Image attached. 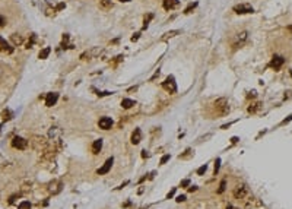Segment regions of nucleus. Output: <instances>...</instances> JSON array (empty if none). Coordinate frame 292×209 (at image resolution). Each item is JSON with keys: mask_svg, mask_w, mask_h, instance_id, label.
Here are the masks:
<instances>
[{"mask_svg": "<svg viewBox=\"0 0 292 209\" xmlns=\"http://www.w3.org/2000/svg\"><path fill=\"white\" fill-rule=\"evenodd\" d=\"M31 145H32V148L35 149L37 152H44V151L48 148V141H47V138H44V136L35 135L31 138Z\"/></svg>", "mask_w": 292, "mask_h": 209, "instance_id": "f257e3e1", "label": "nucleus"}, {"mask_svg": "<svg viewBox=\"0 0 292 209\" xmlns=\"http://www.w3.org/2000/svg\"><path fill=\"white\" fill-rule=\"evenodd\" d=\"M215 111L218 116H226L229 113V104L226 98H219L215 101Z\"/></svg>", "mask_w": 292, "mask_h": 209, "instance_id": "f03ea898", "label": "nucleus"}, {"mask_svg": "<svg viewBox=\"0 0 292 209\" xmlns=\"http://www.w3.org/2000/svg\"><path fill=\"white\" fill-rule=\"evenodd\" d=\"M248 195H250V192H248V187H247L246 184H238V186L235 187V190H234V196H235V199H238V200H246L247 197H248Z\"/></svg>", "mask_w": 292, "mask_h": 209, "instance_id": "7ed1b4c3", "label": "nucleus"}, {"mask_svg": "<svg viewBox=\"0 0 292 209\" xmlns=\"http://www.w3.org/2000/svg\"><path fill=\"white\" fill-rule=\"evenodd\" d=\"M162 88L165 89L166 92H170V94H175L177 92V83H175L174 76H168L165 81L162 82Z\"/></svg>", "mask_w": 292, "mask_h": 209, "instance_id": "20e7f679", "label": "nucleus"}, {"mask_svg": "<svg viewBox=\"0 0 292 209\" xmlns=\"http://www.w3.org/2000/svg\"><path fill=\"white\" fill-rule=\"evenodd\" d=\"M102 51H104V50L101 47H93V48H91V50H88V51L80 54V60H91L93 57H98Z\"/></svg>", "mask_w": 292, "mask_h": 209, "instance_id": "39448f33", "label": "nucleus"}, {"mask_svg": "<svg viewBox=\"0 0 292 209\" xmlns=\"http://www.w3.org/2000/svg\"><path fill=\"white\" fill-rule=\"evenodd\" d=\"M48 138L51 142H59L61 141V129L59 126H51L48 130Z\"/></svg>", "mask_w": 292, "mask_h": 209, "instance_id": "423d86ee", "label": "nucleus"}, {"mask_svg": "<svg viewBox=\"0 0 292 209\" xmlns=\"http://www.w3.org/2000/svg\"><path fill=\"white\" fill-rule=\"evenodd\" d=\"M234 12L238 15H244V13H253L254 12V9H253L251 5H248V3H241V5H237V6H234Z\"/></svg>", "mask_w": 292, "mask_h": 209, "instance_id": "0eeeda50", "label": "nucleus"}, {"mask_svg": "<svg viewBox=\"0 0 292 209\" xmlns=\"http://www.w3.org/2000/svg\"><path fill=\"white\" fill-rule=\"evenodd\" d=\"M12 146H13L15 149L24 151V149H27V146H28V141L24 139V138H20V136H15L13 139H12Z\"/></svg>", "mask_w": 292, "mask_h": 209, "instance_id": "6e6552de", "label": "nucleus"}, {"mask_svg": "<svg viewBox=\"0 0 292 209\" xmlns=\"http://www.w3.org/2000/svg\"><path fill=\"white\" fill-rule=\"evenodd\" d=\"M113 162H114V158H113V156H111V158H108V160L104 162V165H102L101 168L97 170V174H100V175L107 174V173L111 170V167H113Z\"/></svg>", "mask_w": 292, "mask_h": 209, "instance_id": "1a4fd4ad", "label": "nucleus"}, {"mask_svg": "<svg viewBox=\"0 0 292 209\" xmlns=\"http://www.w3.org/2000/svg\"><path fill=\"white\" fill-rule=\"evenodd\" d=\"M61 189H63V183L60 182V180H54V182H51L48 184V190H50V193H53V195L60 193Z\"/></svg>", "mask_w": 292, "mask_h": 209, "instance_id": "9d476101", "label": "nucleus"}, {"mask_svg": "<svg viewBox=\"0 0 292 209\" xmlns=\"http://www.w3.org/2000/svg\"><path fill=\"white\" fill-rule=\"evenodd\" d=\"M98 126H100V129H102V130H110L111 126H113V120H111L110 117H101L100 122H98Z\"/></svg>", "mask_w": 292, "mask_h": 209, "instance_id": "9b49d317", "label": "nucleus"}, {"mask_svg": "<svg viewBox=\"0 0 292 209\" xmlns=\"http://www.w3.org/2000/svg\"><path fill=\"white\" fill-rule=\"evenodd\" d=\"M57 100H59V94L57 92H50L46 97V105L47 107H53V105H56Z\"/></svg>", "mask_w": 292, "mask_h": 209, "instance_id": "f8f14e48", "label": "nucleus"}, {"mask_svg": "<svg viewBox=\"0 0 292 209\" xmlns=\"http://www.w3.org/2000/svg\"><path fill=\"white\" fill-rule=\"evenodd\" d=\"M285 63V59L283 57H280V56H273V59H272V61H270V68H273L275 70H278V69H280V66Z\"/></svg>", "mask_w": 292, "mask_h": 209, "instance_id": "ddd939ff", "label": "nucleus"}, {"mask_svg": "<svg viewBox=\"0 0 292 209\" xmlns=\"http://www.w3.org/2000/svg\"><path fill=\"white\" fill-rule=\"evenodd\" d=\"M0 51H3V53H13V47H10V44L7 42L6 40H3L2 37H0Z\"/></svg>", "mask_w": 292, "mask_h": 209, "instance_id": "4468645a", "label": "nucleus"}, {"mask_svg": "<svg viewBox=\"0 0 292 209\" xmlns=\"http://www.w3.org/2000/svg\"><path fill=\"white\" fill-rule=\"evenodd\" d=\"M180 5V0H164L162 2V6L165 10H173Z\"/></svg>", "mask_w": 292, "mask_h": 209, "instance_id": "2eb2a0df", "label": "nucleus"}, {"mask_svg": "<svg viewBox=\"0 0 292 209\" xmlns=\"http://www.w3.org/2000/svg\"><path fill=\"white\" fill-rule=\"evenodd\" d=\"M247 37H248L247 31H243V32H239V34L237 35V42L234 44V47H239V46H243V44L246 42Z\"/></svg>", "mask_w": 292, "mask_h": 209, "instance_id": "dca6fc26", "label": "nucleus"}, {"mask_svg": "<svg viewBox=\"0 0 292 209\" xmlns=\"http://www.w3.org/2000/svg\"><path fill=\"white\" fill-rule=\"evenodd\" d=\"M102 149V139H97V141L92 143V154L93 155H98Z\"/></svg>", "mask_w": 292, "mask_h": 209, "instance_id": "f3484780", "label": "nucleus"}, {"mask_svg": "<svg viewBox=\"0 0 292 209\" xmlns=\"http://www.w3.org/2000/svg\"><path fill=\"white\" fill-rule=\"evenodd\" d=\"M140 141H142V132H140V129H134V132L132 133V143L137 145Z\"/></svg>", "mask_w": 292, "mask_h": 209, "instance_id": "a211bd4d", "label": "nucleus"}, {"mask_svg": "<svg viewBox=\"0 0 292 209\" xmlns=\"http://www.w3.org/2000/svg\"><path fill=\"white\" fill-rule=\"evenodd\" d=\"M181 31L180 29H174V31H168V32H165V34L161 37V41H166V40H170V38H174L175 35H178Z\"/></svg>", "mask_w": 292, "mask_h": 209, "instance_id": "6ab92c4d", "label": "nucleus"}, {"mask_svg": "<svg viewBox=\"0 0 292 209\" xmlns=\"http://www.w3.org/2000/svg\"><path fill=\"white\" fill-rule=\"evenodd\" d=\"M113 7V2L111 0H100V9L102 10H110Z\"/></svg>", "mask_w": 292, "mask_h": 209, "instance_id": "aec40b11", "label": "nucleus"}, {"mask_svg": "<svg viewBox=\"0 0 292 209\" xmlns=\"http://www.w3.org/2000/svg\"><path fill=\"white\" fill-rule=\"evenodd\" d=\"M133 105H136V101H133L130 98H124V100L121 101V107L124 108V110H129V108H132Z\"/></svg>", "mask_w": 292, "mask_h": 209, "instance_id": "412c9836", "label": "nucleus"}, {"mask_svg": "<svg viewBox=\"0 0 292 209\" xmlns=\"http://www.w3.org/2000/svg\"><path fill=\"white\" fill-rule=\"evenodd\" d=\"M10 40H12V42H13V46H20V44L24 42V38H22L19 34H13L12 37H10Z\"/></svg>", "mask_w": 292, "mask_h": 209, "instance_id": "4be33fe9", "label": "nucleus"}, {"mask_svg": "<svg viewBox=\"0 0 292 209\" xmlns=\"http://www.w3.org/2000/svg\"><path fill=\"white\" fill-rule=\"evenodd\" d=\"M50 53H51V48H50V47H46V48H42V50L40 51L38 57H40L41 60H44V59H47V57L50 56Z\"/></svg>", "mask_w": 292, "mask_h": 209, "instance_id": "5701e85b", "label": "nucleus"}, {"mask_svg": "<svg viewBox=\"0 0 292 209\" xmlns=\"http://www.w3.org/2000/svg\"><path fill=\"white\" fill-rule=\"evenodd\" d=\"M260 108H261V102H254V104H251L250 107H248V113H251V114H254V113H257Z\"/></svg>", "mask_w": 292, "mask_h": 209, "instance_id": "b1692460", "label": "nucleus"}, {"mask_svg": "<svg viewBox=\"0 0 292 209\" xmlns=\"http://www.w3.org/2000/svg\"><path fill=\"white\" fill-rule=\"evenodd\" d=\"M12 111L10 110H3V113H2V119H3V122H9L10 119H12Z\"/></svg>", "mask_w": 292, "mask_h": 209, "instance_id": "393cba45", "label": "nucleus"}, {"mask_svg": "<svg viewBox=\"0 0 292 209\" xmlns=\"http://www.w3.org/2000/svg\"><path fill=\"white\" fill-rule=\"evenodd\" d=\"M153 18V15L152 13H148L145 16V19H143V29H146L148 28V25H149V22H151V19Z\"/></svg>", "mask_w": 292, "mask_h": 209, "instance_id": "a878e982", "label": "nucleus"}, {"mask_svg": "<svg viewBox=\"0 0 292 209\" xmlns=\"http://www.w3.org/2000/svg\"><path fill=\"white\" fill-rule=\"evenodd\" d=\"M197 6V2H194V3H190L188 6L186 7V10H184V13L186 15H188V13H192V10H194V7Z\"/></svg>", "mask_w": 292, "mask_h": 209, "instance_id": "bb28decb", "label": "nucleus"}, {"mask_svg": "<svg viewBox=\"0 0 292 209\" xmlns=\"http://www.w3.org/2000/svg\"><path fill=\"white\" fill-rule=\"evenodd\" d=\"M31 203L28 202V200H24V202H20L19 203V206H18V209H31Z\"/></svg>", "mask_w": 292, "mask_h": 209, "instance_id": "cd10ccee", "label": "nucleus"}, {"mask_svg": "<svg viewBox=\"0 0 292 209\" xmlns=\"http://www.w3.org/2000/svg\"><path fill=\"white\" fill-rule=\"evenodd\" d=\"M206 170H207V165H206V164L205 165H202V167L197 170V175H203L206 173Z\"/></svg>", "mask_w": 292, "mask_h": 209, "instance_id": "c85d7f7f", "label": "nucleus"}, {"mask_svg": "<svg viewBox=\"0 0 292 209\" xmlns=\"http://www.w3.org/2000/svg\"><path fill=\"white\" fill-rule=\"evenodd\" d=\"M170 158H171V155H170V154H166V155H164V156H162V158H161V162H159V164H161V165H164L165 162H168V161H170Z\"/></svg>", "mask_w": 292, "mask_h": 209, "instance_id": "c756f323", "label": "nucleus"}, {"mask_svg": "<svg viewBox=\"0 0 292 209\" xmlns=\"http://www.w3.org/2000/svg\"><path fill=\"white\" fill-rule=\"evenodd\" d=\"M225 186H226V182H225V180H222V182H221V186H219V189H218V193H224Z\"/></svg>", "mask_w": 292, "mask_h": 209, "instance_id": "7c9ffc66", "label": "nucleus"}, {"mask_svg": "<svg viewBox=\"0 0 292 209\" xmlns=\"http://www.w3.org/2000/svg\"><path fill=\"white\" fill-rule=\"evenodd\" d=\"M190 155H192V149H187L186 154H184V155H180L178 158H180V160H186V158H188Z\"/></svg>", "mask_w": 292, "mask_h": 209, "instance_id": "2f4dec72", "label": "nucleus"}, {"mask_svg": "<svg viewBox=\"0 0 292 209\" xmlns=\"http://www.w3.org/2000/svg\"><path fill=\"white\" fill-rule=\"evenodd\" d=\"M34 42H35V34L31 35V41H28L27 48H31V47H32V46H34Z\"/></svg>", "mask_w": 292, "mask_h": 209, "instance_id": "473e14b6", "label": "nucleus"}, {"mask_svg": "<svg viewBox=\"0 0 292 209\" xmlns=\"http://www.w3.org/2000/svg\"><path fill=\"white\" fill-rule=\"evenodd\" d=\"M219 167H221V158H216V161H215V174L219 171Z\"/></svg>", "mask_w": 292, "mask_h": 209, "instance_id": "72a5a7b5", "label": "nucleus"}, {"mask_svg": "<svg viewBox=\"0 0 292 209\" xmlns=\"http://www.w3.org/2000/svg\"><path fill=\"white\" fill-rule=\"evenodd\" d=\"M188 184H190V180L186 178V180H183V182H181V187H187Z\"/></svg>", "mask_w": 292, "mask_h": 209, "instance_id": "f704fd0d", "label": "nucleus"}, {"mask_svg": "<svg viewBox=\"0 0 292 209\" xmlns=\"http://www.w3.org/2000/svg\"><path fill=\"white\" fill-rule=\"evenodd\" d=\"M174 195H175V187H173V190H171V192H170V193L166 195V199H171V197H173Z\"/></svg>", "mask_w": 292, "mask_h": 209, "instance_id": "c9c22d12", "label": "nucleus"}, {"mask_svg": "<svg viewBox=\"0 0 292 209\" xmlns=\"http://www.w3.org/2000/svg\"><path fill=\"white\" fill-rule=\"evenodd\" d=\"M175 200H177V202H184V200H186V196H184V195H181V196H178V197H177V199H175Z\"/></svg>", "mask_w": 292, "mask_h": 209, "instance_id": "e433bc0d", "label": "nucleus"}, {"mask_svg": "<svg viewBox=\"0 0 292 209\" xmlns=\"http://www.w3.org/2000/svg\"><path fill=\"white\" fill-rule=\"evenodd\" d=\"M5 24H6V19H5V18H3V16L0 15V28H2V27H5Z\"/></svg>", "mask_w": 292, "mask_h": 209, "instance_id": "4c0bfd02", "label": "nucleus"}, {"mask_svg": "<svg viewBox=\"0 0 292 209\" xmlns=\"http://www.w3.org/2000/svg\"><path fill=\"white\" fill-rule=\"evenodd\" d=\"M64 7H66V5H64V3H60V5H57L56 10H61V9H64Z\"/></svg>", "mask_w": 292, "mask_h": 209, "instance_id": "58836bf2", "label": "nucleus"}, {"mask_svg": "<svg viewBox=\"0 0 292 209\" xmlns=\"http://www.w3.org/2000/svg\"><path fill=\"white\" fill-rule=\"evenodd\" d=\"M127 184H129V180H127V182H124V183H123V184H120L119 187H117V190H120V189H123V187H124V186H127Z\"/></svg>", "mask_w": 292, "mask_h": 209, "instance_id": "ea45409f", "label": "nucleus"}, {"mask_svg": "<svg viewBox=\"0 0 292 209\" xmlns=\"http://www.w3.org/2000/svg\"><path fill=\"white\" fill-rule=\"evenodd\" d=\"M196 190H197V186H190V187H188V192H192V193L196 192Z\"/></svg>", "mask_w": 292, "mask_h": 209, "instance_id": "a19ab883", "label": "nucleus"}, {"mask_svg": "<svg viewBox=\"0 0 292 209\" xmlns=\"http://www.w3.org/2000/svg\"><path fill=\"white\" fill-rule=\"evenodd\" d=\"M139 32H137V34H134V35H133V37H132V41H137V40H139Z\"/></svg>", "mask_w": 292, "mask_h": 209, "instance_id": "79ce46f5", "label": "nucleus"}, {"mask_svg": "<svg viewBox=\"0 0 292 209\" xmlns=\"http://www.w3.org/2000/svg\"><path fill=\"white\" fill-rule=\"evenodd\" d=\"M148 156H149L148 151H142V158H148Z\"/></svg>", "mask_w": 292, "mask_h": 209, "instance_id": "37998d69", "label": "nucleus"}, {"mask_svg": "<svg viewBox=\"0 0 292 209\" xmlns=\"http://www.w3.org/2000/svg\"><path fill=\"white\" fill-rule=\"evenodd\" d=\"M3 75H5V70H3V68H2V66H0V79H2V78H3Z\"/></svg>", "mask_w": 292, "mask_h": 209, "instance_id": "c03bdc74", "label": "nucleus"}, {"mask_svg": "<svg viewBox=\"0 0 292 209\" xmlns=\"http://www.w3.org/2000/svg\"><path fill=\"white\" fill-rule=\"evenodd\" d=\"M231 142H232V143H237V142H238V138H232V139H231Z\"/></svg>", "mask_w": 292, "mask_h": 209, "instance_id": "a18cd8bd", "label": "nucleus"}, {"mask_svg": "<svg viewBox=\"0 0 292 209\" xmlns=\"http://www.w3.org/2000/svg\"><path fill=\"white\" fill-rule=\"evenodd\" d=\"M226 209H235V208H234V206H231V205H229V206H228V208H226Z\"/></svg>", "mask_w": 292, "mask_h": 209, "instance_id": "49530a36", "label": "nucleus"}, {"mask_svg": "<svg viewBox=\"0 0 292 209\" xmlns=\"http://www.w3.org/2000/svg\"><path fill=\"white\" fill-rule=\"evenodd\" d=\"M119 2H124V3H127V2H130V0H119Z\"/></svg>", "mask_w": 292, "mask_h": 209, "instance_id": "de8ad7c7", "label": "nucleus"}, {"mask_svg": "<svg viewBox=\"0 0 292 209\" xmlns=\"http://www.w3.org/2000/svg\"><path fill=\"white\" fill-rule=\"evenodd\" d=\"M289 31H291V32H292V27H289Z\"/></svg>", "mask_w": 292, "mask_h": 209, "instance_id": "09e8293b", "label": "nucleus"}, {"mask_svg": "<svg viewBox=\"0 0 292 209\" xmlns=\"http://www.w3.org/2000/svg\"><path fill=\"white\" fill-rule=\"evenodd\" d=\"M0 132H2V124H0Z\"/></svg>", "mask_w": 292, "mask_h": 209, "instance_id": "8fccbe9b", "label": "nucleus"}, {"mask_svg": "<svg viewBox=\"0 0 292 209\" xmlns=\"http://www.w3.org/2000/svg\"><path fill=\"white\" fill-rule=\"evenodd\" d=\"M291 76H292V70H291Z\"/></svg>", "mask_w": 292, "mask_h": 209, "instance_id": "3c124183", "label": "nucleus"}]
</instances>
